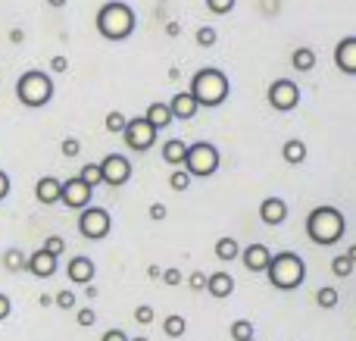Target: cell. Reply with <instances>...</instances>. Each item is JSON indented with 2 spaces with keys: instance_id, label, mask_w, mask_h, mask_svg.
<instances>
[{
  "instance_id": "obj_27",
  "label": "cell",
  "mask_w": 356,
  "mask_h": 341,
  "mask_svg": "<svg viewBox=\"0 0 356 341\" xmlns=\"http://www.w3.org/2000/svg\"><path fill=\"white\" fill-rule=\"evenodd\" d=\"M79 179L85 182L88 188H97V185H104V173H100V163H85V166L79 169Z\"/></svg>"
},
{
  "instance_id": "obj_15",
  "label": "cell",
  "mask_w": 356,
  "mask_h": 341,
  "mask_svg": "<svg viewBox=\"0 0 356 341\" xmlns=\"http://www.w3.org/2000/svg\"><path fill=\"white\" fill-rule=\"evenodd\" d=\"M259 219H263L266 225H282L284 219H288V204H284L282 198H263V204H259Z\"/></svg>"
},
{
  "instance_id": "obj_20",
  "label": "cell",
  "mask_w": 356,
  "mask_h": 341,
  "mask_svg": "<svg viewBox=\"0 0 356 341\" xmlns=\"http://www.w3.org/2000/svg\"><path fill=\"white\" fill-rule=\"evenodd\" d=\"M144 119L160 132V129H166V125H172V110H169V104H150L147 113H144Z\"/></svg>"
},
{
  "instance_id": "obj_25",
  "label": "cell",
  "mask_w": 356,
  "mask_h": 341,
  "mask_svg": "<svg viewBox=\"0 0 356 341\" xmlns=\"http://www.w3.org/2000/svg\"><path fill=\"white\" fill-rule=\"evenodd\" d=\"M25 260H29V257H25V251L10 248L3 254V269H6V273H25Z\"/></svg>"
},
{
  "instance_id": "obj_3",
  "label": "cell",
  "mask_w": 356,
  "mask_h": 341,
  "mask_svg": "<svg viewBox=\"0 0 356 341\" xmlns=\"http://www.w3.org/2000/svg\"><path fill=\"white\" fill-rule=\"evenodd\" d=\"M266 276L275 288L282 292H294V288L303 285L307 279V263L294 254V251H282V254H272L269 267H266Z\"/></svg>"
},
{
  "instance_id": "obj_29",
  "label": "cell",
  "mask_w": 356,
  "mask_h": 341,
  "mask_svg": "<svg viewBox=\"0 0 356 341\" xmlns=\"http://www.w3.org/2000/svg\"><path fill=\"white\" fill-rule=\"evenodd\" d=\"M232 338L234 341L253 338V323H250V319H234V323H232Z\"/></svg>"
},
{
  "instance_id": "obj_47",
  "label": "cell",
  "mask_w": 356,
  "mask_h": 341,
  "mask_svg": "<svg viewBox=\"0 0 356 341\" xmlns=\"http://www.w3.org/2000/svg\"><path fill=\"white\" fill-rule=\"evenodd\" d=\"M85 298H97V285H94V282L91 285H85Z\"/></svg>"
},
{
  "instance_id": "obj_37",
  "label": "cell",
  "mask_w": 356,
  "mask_h": 341,
  "mask_svg": "<svg viewBox=\"0 0 356 341\" xmlns=\"http://www.w3.org/2000/svg\"><path fill=\"white\" fill-rule=\"evenodd\" d=\"M135 323H141V326H150V323H154V307H150V304H138Z\"/></svg>"
},
{
  "instance_id": "obj_30",
  "label": "cell",
  "mask_w": 356,
  "mask_h": 341,
  "mask_svg": "<svg viewBox=\"0 0 356 341\" xmlns=\"http://www.w3.org/2000/svg\"><path fill=\"white\" fill-rule=\"evenodd\" d=\"M125 122H129V119H125V116H122V113H119V110L106 113V132H113V135H122Z\"/></svg>"
},
{
  "instance_id": "obj_9",
  "label": "cell",
  "mask_w": 356,
  "mask_h": 341,
  "mask_svg": "<svg viewBox=\"0 0 356 341\" xmlns=\"http://www.w3.org/2000/svg\"><path fill=\"white\" fill-rule=\"evenodd\" d=\"M122 138H125V144H129L131 150H150L154 148V141H156V129L144 116H135V119L125 122Z\"/></svg>"
},
{
  "instance_id": "obj_19",
  "label": "cell",
  "mask_w": 356,
  "mask_h": 341,
  "mask_svg": "<svg viewBox=\"0 0 356 341\" xmlns=\"http://www.w3.org/2000/svg\"><path fill=\"white\" fill-rule=\"evenodd\" d=\"M207 292L213 294V298H232L234 279L228 273H209L207 276Z\"/></svg>"
},
{
  "instance_id": "obj_10",
  "label": "cell",
  "mask_w": 356,
  "mask_h": 341,
  "mask_svg": "<svg viewBox=\"0 0 356 341\" xmlns=\"http://www.w3.org/2000/svg\"><path fill=\"white\" fill-rule=\"evenodd\" d=\"M100 173H104V185L122 188L125 182L131 179V163H129V157H122V154H106L104 160H100Z\"/></svg>"
},
{
  "instance_id": "obj_14",
  "label": "cell",
  "mask_w": 356,
  "mask_h": 341,
  "mask_svg": "<svg viewBox=\"0 0 356 341\" xmlns=\"http://www.w3.org/2000/svg\"><path fill=\"white\" fill-rule=\"evenodd\" d=\"M241 260H244V267L250 269V273H266V267H269V260H272V251L266 248V244H247Z\"/></svg>"
},
{
  "instance_id": "obj_5",
  "label": "cell",
  "mask_w": 356,
  "mask_h": 341,
  "mask_svg": "<svg viewBox=\"0 0 356 341\" xmlns=\"http://www.w3.org/2000/svg\"><path fill=\"white\" fill-rule=\"evenodd\" d=\"M16 97L22 100L25 106H31V110H38V106H47L50 97H54V81H50L47 72H38V69H31V72L19 75Z\"/></svg>"
},
{
  "instance_id": "obj_34",
  "label": "cell",
  "mask_w": 356,
  "mask_h": 341,
  "mask_svg": "<svg viewBox=\"0 0 356 341\" xmlns=\"http://www.w3.org/2000/svg\"><path fill=\"white\" fill-rule=\"evenodd\" d=\"M75 323H79V326H81V329H91V326H94V323H97V313H94V310H91V307H81V310H79V313H75Z\"/></svg>"
},
{
  "instance_id": "obj_1",
  "label": "cell",
  "mask_w": 356,
  "mask_h": 341,
  "mask_svg": "<svg viewBox=\"0 0 356 341\" xmlns=\"http://www.w3.org/2000/svg\"><path fill=\"white\" fill-rule=\"evenodd\" d=\"M347 232V223H344V213L334 210V207H316L313 213L307 216V235L313 238L316 244L328 248V244H338L341 235Z\"/></svg>"
},
{
  "instance_id": "obj_44",
  "label": "cell",
  "mask_w": 356,
  "mask_h": 341,
  "mask_svg": "<svg viewBox=\"0 0 356 341\" xmlns=\"http://www.w3.org/2000/svg\"><path fill=\"white\" fill-rule=\"evenodd\" d=\"M100 341H129V335H125L122 329H110V332H104V338Z\"/></svg>"
},
{
  "instance_id": "obj_46",
  "label": "cell",
  "mask_w": 356,
  "mask_h": 341,
  "mask_svg": "<svg viewBox=\"0 0 356 341\" xmlns=\"http://www.w3.org/2000/svg\"><path fill=\"white\" fill-rule=\"evenodd\" d=\"M6 194H10V175H6L3 169H0V200H3Z\"/></svg>"
},
{
  "instance_id": "obj_11",
  "label": "cell",
  "mask_w": 356,
  "mask_h": 341,
  "mask_svg": "<svg viewBox=\"0 0 356 341\" xmlns=\"http://www.w3.org/2000/svg\"><path fill=\"white\" fill-rule=\"evenodd\" d=\"M91 194H94V188H88L79 175L66 179L60 188V200L69 207V210H85V207H91Z\"/></svg>"
},
{
  "instance_id": "obj_49",
  "label": "cell",
  "mask_w": 356,
  "mask_h": 341,
  "mask_svg": "<svg viewBox=\"0 0 356 341\" xmlns=\"http://www.w3.org/2000/svg\"><path fill=\"white\" fill-rule=\"evenodd\" d=\"M38 304H41V307H50V304H54V298H50V294H41V298H38Z\"/></svg>"
},
{
  "instance_id": "obj_39",
  "label": "cell",
  "mask_w": 356,
  "mask_h": 341,
  "mask_svg": "<svg viewBox=\"0 0 356 341\" xmlns=\"http://www.w3.org/2000/svg\"><path fill=\"white\" fill-rule=\"evenodd\" d=\"M207 276L209 273H191L188 276V288H191V292H207Z\"/></svg>"
},
{
  "instance_id": "obj_45",
  "label": "cell",
  "mask_w": 356,
  "mask_h": 341,
  "mask_svg": "<svg viewBox=\"0 0 356 341\" xmlns=\"http://www.w3.org/2000/svg\"><path fill=\"white\" fill-rule=\"evenodd\" d=\"M50 69H54V72H66L69 60H66V56H54V60H50Z\"/></svg>"
},
{
  "instance_id": "obj_21",
  "label": "cell",
  "mask_w": 356,
  "mask_h": 341,
  "mask_svg": "<svg viewBox=\"0 0 356 341\" xmlns=\"http://www.w3.org/2000/svg\"><path fill=\"white\" fill-rule=\"evenodd\" d=\"M184 154H188V144L184 141H178V138H169L166 144H163V160L169 163V166H181L184 163Z\"/></svg>"
},
{
  "instance_id": "obj_52",
  "label": "cell",
  "mask_w": 356,
  "mask_h": 341,
  "mask_svg": "<svg viewBox=\"0 0 356 341\" xmlns=\"http://www.w3.org/2000/svg\"><path fill=\"white\" fill-rule=\"evenodd\" d=\"M129 341H147V338H129Z\"/></svg>"
},
{
  "instance_id": "obj_2",
  "label": "cell",
  "mask_w": 356,
  "mask_h": 341,
  "mask_svg": "<svg viewBox=\"0 0 356 341\" xmlns=\"http://www.w3.org/2000/svg\"><path fill=\"white\" fill-rule=\"evenodd\" d=\"M97 31L106 41H125L135 31V10L122 0H110L97 13Z\"/></svg>"
},
{
  "instance_id": "obj_36",
  "label": "cell",
  "mask_w": 356,
  "mask_h": 341,
  "mask_svg": "<svg viewBox=\"0 0 356 341\" xmlns=\"http://www.w3.org/2000/svg\"><path fill=\"white\" fill-rule=\"evenodd\" d=\"M209 13H216V16H225V13L234 10V0H207Z\"/></svg>"
},
{
  "instance_id": "obj_16",
  "label": "cell",
  "mask_w": 356,
  "mask_h": 341,
  "mask_svg": "<svg viewBox=\"0 0 356 341\" xmlns=\"http://www.w3.org/2000/svg\"><path fill=\"white\" fill-rule=\"evenodd\" d=\"M66 276L75 282V285H91L94 282V260H88V257H72L66 267Z\"/></svg>"
},
{
  "instance_id": "obj_32",
  "label": "cell",
  "mask_w": 356,
  "mask_h": 341,
  "mask_svg": "<svg viewBox=\"0 0 356 341\" xmlns=\"http://www.w3.org/2000/svg\"><path fill=\"white\" fill-rule=\"evenodd\" d=\"M41 248H44V251H47V254L60 257V254H63V251H66V238H63V235H50V238H47V241H44V244H41Z\"/></svg>"
},
{
  "instance_id": "obj_31",
  "label": "cell",
  "mask_w": 356,
  "mask_h": 341,
  "mask_svg": "<svg viewBox=\"0 0 356 341\" xmlns=\"http://www.w3.org/2000/svg\"><path fill=\"white\" fill-rule=\"evenodd\" d=\"M332 273L341 276V279H347V276L353 273V263L347 260V254H338V257H334V260H332Z\"/></svg>"
},
{
  "instance_id": "obj_40",
  "label": "cell",
  "mask_w": 356,
  "mask_h": 341,
  "mask_svg": "<svg viewBox=\"0 0 356 341\" xmlns=\"http://www.w3.org/2000/svg\"><path fill=\"white\" fill-rule=\"evenodd\" d=\"M160 279L166 282L169 288H175V285H181V282H184V276H181V269H163Z\"/></svg>"
},
{
  "instance_id": "obj_23",
  "label": "cell",
  "mask_w": 356,
  "mask_h": 341,
  "mask_svg": "<svg viewBox=\"0 0 356 341\" xmlns=\"http://www.w3.org/2000/svg\"><path fill=\"white\" fill-rule=\"evenodd\" d=\"M282 157H284V163H291V166H300V163L307 160V144H303L300 138H291V141L282 148Z\"/></svg>"
},
{
  "instance_id": "obj_43",
  "label": "cell",
  "mask_w": 356,
  "mask_h": 341,
  "mask_svg": "<svg viewBox=\"0 0 356 341\" xmlns=\"http://www.w3.org/2000/svg\"><path fill=\"white\" fill-rule=\"evenodd\" d=\"M10 313H13V301H10V298H6V294H3V292H0V323H3V319H6V317H10Z\"/></svg>"
},
{
  "instance_id": "obj_35",
  "label": "cell",
  "mask_w": 356,
  "mask_h": 341,
  "mask_svg": "<svg viewBox=\"0 0 356 341\" xmlns=\"http://www.w3.org/2000/svg\"><path fill=\"white\" fill-rule=\"evenodd\" d=\"M216 29H209V25H203V29H197V44H200V47H213L216 44Z\"/></svg>"
},
{
  "instance_id": "obj_48",
  "label": "cell",
  "mask_w": 356,
  "mask_h": 341,
  "mask_svg": "<svg viewBox=\"0 0 356 341\" xmlns=\"http://www.w3.org/2000/svg\"><path fill=\"white\" fill-rule=\"evenodd\" d=\"M147 276H150V279H160L163 269H160V267H150V269H147Z\"/></svg>"
},
{
  "instance_id": "obj_51",
  "label": "cell",
  "mask_w": 356,
  "mask_h": 341,
  "mask_svg": "<svg viewBox=\"0 0 356 341\" xmlns=\"http://www.w3.org/2000/svg\"><path fill=\"white\" fill-rule=\"evenodd\" d=\"M50 6H66V0H47Z\"/></svg>"
},
{
  "instance_id": "obj_53",
  "label": "cell",
  "mask_w": 356,
  "mask_h": 341,
  "mask_svg": "<svg viewBox=\"0 0 356 341\" xmlns=\"http://www.w3.org/2000/svg\"><path fill=\"white\" fill-rule=\"evenodd\" d=\"M247 341H257V338H247Z\"/></svg>"
},
{
  "instance_id": "obj_22",
  "label": "cell",
  "mask_w": 356,
  "mask_h": 341,
  "mask_svg": "<svg viewBox=\"0 0 356 341\" xmlns=\"http://www.w3.org/2000/svg\"><path fill=\"white\" fill-rule=\"evenodd\" d=\"M238 254H241V244H238V238H232V235H222L219 241H216V257H219L222 263H232V260H238Z\"/></svg>"
},
{
  "instance_id": "obj_42",
  "label": "cell",
  "mask_w": 356,
  "mask_h": 341,
  "mask_svg": "<svg viewBox=\"0 0 356 341\" xmlns=\"http://www.w3.org/2000/svg\"><path fill=\"white\" fill-rule=\"evenodd\" d=\"M166 216H169L166 204H150V219H154V223H163Z\"/></svg>"
},
{
  "instance_id": "obj_6",
  "label": "cell",
  "mask_w": 356,
  "mask_h": 341,
  "mask_svg": "<svg viewBox=\"0 0 356 341\" xmlns=\"http://www.w3.org/2000/svg\"><path fill=\"white\" fill-rule=\"evenodd\" d=\"M184 173L191 175V179H207V175H213L216 169H219V150L213 148L209 141H197L188 148V154H184Z\"/></svg>"
},
{
  "instance_id": "obj_7",
  "label": "cell",
  "mask_w": 356,
  "mask_h": 341,
  "mask_svg": "<svg viewBox=\"0 0 356 341\" xmlns=\"http://www.w3.org/2000/svg\"><path fill=\"white\" fill-rule=\"evenodd\" d=\"M110 229H113V219L104 207H85V210H81V216H79L81 238H88V241H100V238L110 235Z\"/></svg>"
},
{
  "instance_id": "obj_17",
  "label": "cell",
  "mask_w": 356,
  "mask_h": 341,
  "mask_svg": "<svg viewBox=\"0 0 356 341\" xmlns=\"http://www.w3.org/2000/svg\"><path fill=\"white\" fill-rule=\"evenodd\" d=\"M169 110H172V119H184V122H188V119L197 116V110H200V106H197L194 94L181 91V94H175V97L169 100Z\"/></svg>"
},
{
  "instance_id": "obj_13",
  "label": "cell",
  "mask_w": 356,
  "mask_h": 341,
  "mask_svg": "<svg viewBox=\"0 0 356 341\" xmlns=\"http://www.w3.org/2000/svg\"><path fill=\"white\" fill-rule=\"evenodd\" d=\"M334 63L344 75H356V35H347L334 47Z\"/></svg>"
},
{
  "instance_id": "obj_24",
  "label": "cell",
  "mask_w": 356,
  "mask_h": 341,
  "mask_svg": "<svg viewBox=\"0 0 356 341\" xmlns=\"http://www.w3.org/2000/svg\"><path fill=\"white\" fill-rule=\"evenodd\" d=\"M291 63H294L297 72H309V69L316 66V50L313 47H297L294 54H291Z\"/></svg>"
},
{
  "instance_id": "obj_8",
  "label": "cell",
  "mask_w": 356,
  "mask_h": 341,
  "mask_svg": "<svg viewBox=\"0 0 356 341\" xmlns=\"http://www.w3.org/2000/svg\"><path fill=\"white\" fill-rule=\"evenodd\" d=\"M266 97H269L272 110L291 113V110H297V104H300V88H297V81H291V79H278L269 85V94H266Z\"/></svg>"
},
{
  "instance_id": "obj_18",
  "label": "cell",
  "mask_w": 356,
  "mask_h": 341,
  "mask_svg": "<svg viewBox=\"0 0 356 341\" xmlns=\"http://www.w3.org/2000/svg\"><path fill=\"white\" fill-rule=\"evenodd\" d=\"M60 188H63V182L56 179V175H44V179H38V185H35V198L41 200L44 207H50L60 200Z\"/></svg>"
},
{
  "instance_id": "obj_33",
  "label": "cell",
  "mask_w": 356,
  "mask_h": 341,
  "mask_svg": "<svg viewBox=\"0 0 356 341\" xmlns=\"http://www.w3.org/2000/svg\"><path fill=\"white\" fill-rule=\"evenodd\" d=\"M188 185H191V175L181 173V169L169 175V188H172V191H188Z\"/></svg>"
},
{
  "instance_id": "obj_4",
  "label": "cell",
  "mask_w": 356,
  "mask_h": 341,
  "mask_svg": "<svg viewBox=\"0 0 356 341\" xmlns=\"http://www.w3.org/2000/svg\"><path fill=\"white\" fill-rule=\"evenodd\" d=\"M228 75L222 72V69H213V66H207V69H200V72L194 75V81H191V94H194V100H197V106H222L225 104V97H228Z\"/></svg>"
},
{
  "instance_id": "obj_26",
  "label": "cell",
  "mask_w": 356,
  "mask_h": 341,
  "mask_svg": "<svg viewBox=\"0 0 356 341\" xmlns=\"http://www.w3.org/2000/svg\"><path fill=\"white\" fill-rule=\"evenodd\" d=\"M163 332H166L169 338H181L184 332H188V319L178 317V313H169V317L163 319Z\"/></svg>"
},
{
  "instance_id": "obj_38",
  "label": "cell",
  "mask_w": 356,
  "mask_h": 341,
  "mask_svg": "<svg viewBox=\"0 0 356 341\" xmlns=\"http://www.w3.org/2000/svg\"><path fill=\"white\" fill-rule=\"evenodd\" d=\"M54 304L60 307V310H72V307H75V292H60V294H54Z\"/></svg>"
},
{
  "instance_id": "obj_12",
  "label": "cell",
  "mask_w": 356,
  "mask_h": 341,
  "mask_svg": "<svg viewBox=\"0 0 356 341\" xmlns=\"http://www.w3.org/2000/svg\"><path fill=\"white\" fill-rule=\"evenodd\" d=\"M25 273L38 276V279H50V276L56 273V257L47 254L44 248H38L35 254H29V260H25Z\"/></svg>"
},
{
  "instance_id": "obj_41",
  "label": "cell",
  "mask_w": 356,
  "mask_h": 341,
  "mask_svg": "<svg viewBox=\"0 0 356 341\" xmlns=\"http://www.w3.org/2000/svg\"><path fill=\"white\" fill-rule=\"evenodd\" d=\"M79 150H81L79 138H63V157H79Z\"/></svg>"
},
{
  "instance_id": "obj_28",
  "label": "cell",
  "mask_w": 356,
  "mask_h": 341,
  "mask_svg": "<svg viewBox=\"0 0 356 341\" xmlns=\"http://www.w3.org/2000/svg\"><path fill=\"white\" fill-rule=\"evenodd\" d=\"M338 301H341V294H338V288H332V285H322L319 292H316V304H319L322 310H334Z\"/></svg>"
},
{
  "instance_id": "obj_50",
  "label": "cell",
  "mask_w": 356,
  "mask_h": 341,
  "mask_svg": "<svg viewBox=\"0 0 356 341\" xmlns=\"http://www.w3.org/2000/svg\"><path fill=\"white\" fill-rule=\"evenodd\" d=\"M347 260H350V263H356V244H353L350 251H347Z\"/></svg>"
}]
</instances>
